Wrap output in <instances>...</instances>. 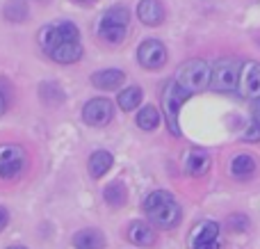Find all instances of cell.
I'll use <instances>...</instances> for the list:
<instances>
[{
    "label": "cell",
    "instance_id": "cell-1",
    "mask_svg": "<svg viewBox=\"0 0 260 249\" xmlns=\"http://www.w3.org/2000/svg\"><path fill=\"white\" fill-rule=\"evenodd\" d=\"M144 213L157 229H174L180 222V206L169 192L155 190L144 199Z\"/></svg>",
    "mask_w": 260,
    "mask_h": 249
},
{
    "label": "cell",
    "instance_id": "cell-2",
    "mask_svg": "<svg viewBox=\"0 0 260 249\" xmlns=\"http://www.w3.org/2000/svg\"><path fill=\"white\" fill-rule=\"evenodd\" d=\"M174 80L192 96V94H197V91H203L206 87H210L212 67L206 59H189V62H185L183 67L176 71Z\"/></svg>",
    "mask_w": 260,
    "mask_h": 249
},
{
    "label": "cell",
    "instance_id": "cell-3",
    "mask_svg": "<svg viewBox=\"0 0 260 249\" xmlns=\"http://www.w3.org/2000/svg\"><path fill=\"white\" fill-rule=\"evenodd\" d=\"M128 23H130V14L126 7H112L101 16L99 23V37L108 44H119L126 39L128 32Z\"/></svg>",
    "mask_w": 260,
    "mask_h": 249
},
{
    "label": "cell",
    "instance_id": "cell-4",
    "mask_svg": "<svg viewBox=\"0 0 260 249\" xmlns=\"http://www.w3.org/2000/svg\"><path fill=\"white\" fill-rule=\"evenodd\" d=\"M187 99H189V94L176 80L167 82L165 94H162V108H165V119H167V126H169V133L176 137L180 135L178 114H180V108H183V103Z\"/></svg>",
    "mask_w": 260,
    "mask_h": 249
},
{
    "label": "cell",
    "instance_id": "cell-5",
    "mask_svg": "<svg viewBox=\"0 0 260 249\" xmlns=\"http://www.w3.org/2000/svg\"><path fill=\"white\" fill-rule=\"evenodd\" d=\"M39 46L44 48L46 55H50L57 46L67 44V41H80V32L71 21L59 23V25H46L39 30Z\"/></svg>",
    "mask_w": 260,
    "mask_h": 249
},
{
    "label": "cell",
    "instance_id": "cell-6",
    "mask_svg": "<svg viewBox=\"0 0 260 249\" xmlns=\"http://www.w3.org/2000/svg\"><path fill=\"white\" fill-rule=\"evenodd\" d=\"M240 73H242V62H240V59H219V62L212 67L210 87L215 91H233V89H238Z\"/></svg>",
    "mask_w": 260,
    "mask_h": 249
},
{
    "label": "cell",
    "instance_id": "cell-7",
    "mask_svg": "<svg viewBox=\"0 0 260 249\" xmlns=\"http://www.w3.org/2000/svg\"><path fill=\"white\" fill-rule=\"evenodd\" d=\"M25 151L18 144H0V178L3 181H12L25 167Z\"/></svg>",
    "mask_w": 260,
    "mask_h": 249
},
{
    "label": "cell",
    "instance_id": "cell-8",
    "mask_svg": "<svg viewBox=\"0 0 260 249\" xmlns=\"http://www.w3.org/2000/svg\"><path fill=\"white\" fill-rule=\"evenodd\" d=\"M189 249H219V227L215 222H199L189 231Z\"/></svg>",
    "mask_w": 260,
    "mask_h": 249
},
{
    "label": "cell",
    "instance_id": "cell-9",
    "mask_svg": "<svg viewBox=\"0 0 260 249\" xmlns=\"http://www.w3.org/2000/svg\"><path fill=\"white\" fill-rule=\"evenodd\" d=\"M137 59H139V64H142L144 69H151V71L165 67V62H167L165 44H162V41H157V39L142 41V44H139V48H137Z\"/></svg>",
    "mask_w": 260,
    "mask_h": 249
},
{
    "label": "cell",
    "instance_id": "cell-10",
    "mask_svg": "<svg viewBox=\"0 0 260 249\" xmlns=\"http://www.w3.org/2000/svg\"><path fill=\"white\" fill-rule=\"evenodd\" d=\"M112 114H114V108L108 99H91L82 108V119L89 126H105V123H110Z\"/></svg>",
    "mask_w": 260,
    "mask_h": 249
},
{
    "label": "cell",
    "instance_id": "cell-11",
    "mask_svg": "<svg viewBox=\"0 0 260 249\" xmlns=\"http://www.w3.org/2000/svg\"><path fill=\"white\" fill-rule=\"evenodd\" d=\"M240 94L247 99H258L260 96V64L258 62H244L242 73H240Z\"/></svg>",
    "mask_w": 260,
    "mask_h": 249
},
{
    "label": "cell",
    "instance_id": "cell-12",
    "mask_svg": "<svg viewBox=\"0 0 260 249\" xmlns=\"http://www.w3.org/2000/svg\"><path fill=\"white\" fill-rule=\"evenodd\" d=\"M137 16L144 25H160L165 21V7L160 0H139L137 3Z\"/></svg>",
    "mask_w": 260,
    "mask_h": 249
},
{
    "label": "cell",
    "instance_id": "cell-13",
    "mask_svg": "<svg viewBox=\"0 0 260 249\" xmlns=\"http://www.w3.org/2000/svg\"><path fill=\"white\" fill-rule=\"evenodd\" d=\"M126 76L123 71H117V69H105V71H96L91 76V85L96 89H103V91H110V89H119L123 85Z\"/></svg>",
    "mask_w": 260,
    "mask_h": 249
},
{
    "label": "cell",
    "instance_id": "cell-14",
    "mask_svg": "<svg viewBox=\"0 0 260 249\" xmlns=\"http://www.w3.org/2000/svg\"><path fill=\"white\" fill-rule=\"evenodd\" d=\"M256 169H258L256 160H253L249 153H240L231 160V176L238 178V181H247V178H251L253 174H256Z\"/></svg>",
    "mask_w": 260,
    "mask_h": 249
},
{
    "label": "cell",
    "instance_id": "cell-15",
    "mask_svg": "<svg viewBox=\"0 0 260 249\" xmlns=\"http://www.w3.org/2000/svg\"><path fill=\"white\" fill-rule=\"evenodd\" d=\"M73 247L76 249H105V238L96 229H82L73 236Z\"/></svg>",
    "mask_w": 260,
    "mask_h": 249
},
{
    "label": "cell",
    "instance_id": "cell-16",
    "mask_svg": "<svg viewBox=\"0 0 260 249\" xmlns=\"http://www.w3.org/2000/svg\"><path fill=\"white\" fill-rule=\"evenodd\" d=\"M48 57L59 64H73L82 57V46H80V41H67V44L57 46Z\"/></svg>",
    "mask_w": 260,
    "mask_h": 249
},
{
    "label": "cell",
    "instance_id": "cell-17",
    "mask_svg": "<svg viewBox=\"0 0 260 249\" xmlns=\"http://www.w3.org/2000/svg\"><path fill=\"white\" fill-rule=\"evenodd\" d=\"M128 240L137 247H153L155 245V231L148 224L133 222L128 229Z\"/></svg>",
    "mask_w": 260,
    "mask_h": 249
},
{
    "label": "cell",
    "instance_id": "cell-18",
    "mask_svg": "<svg viewBox=\"0 0 260 249\" xmlns=\"http://www.w3.org/2000/svg\"><path fill=\"white\" fill-rule=\"evenodd\" d=\"M185 169H187L189 176H203L210 169V155L199 149L189 151L187 158H185Z\"/></svg>",
    "mask_w": 260,
    "mask_h": 249
},
{
    "label": "cell",
    "instance_id": "cell-19",
    "mask_svg": "<svg viewBox=\"0 0 260 249\" xmlns=\"http://www.w3.org/2000/svg\"><path fill=\"white\" fill-rule=\"evenodd\" d=\"M112 163H114V158L110 151H94L89 158V174L94 178L105 176V174L112 169Z\"/></svg>",
    "mask_w": 260,
    "mask_h": 249
},
{
    "label": "cell",
    "instance_id": "cell-20",
    "mask_svg": "<svg viewBox=\"0 0 260 249\" xmlns=\"http://www.w3.org/2000/svg\"><path fill=\"white\" fill-rule=\"evenodd\" d=\"M103 199L108 201L112 208H119V206H123V204H126V199H128L126 183H123V181H112L110 185H105Z\"/></svg>",
    "mask_w": 260,
    "mask_h": 249
},
{
    "label": "cell",
    "instance_id": "cell-21",
    "mask_svg": "<svg viewBox=\"0 0 260 249\" xmlns=\"http://www.w3.org/2000/svg\"><path fill=\"white\" fill-rule=\"evenodd\" d=\"M157 123H160V112H157L153 105H146V108L139 110L137 114V126L142 131H155Z\"/></svg>",
    "mask_w": 260,
    "mask_h": 249
},
{
    "label": "cell",
    "instance_id": "cell-22",
    "mask_svg": "<svg viewBox=\"0 0 260 249\" xmlns=\"http://www.w3.org/2000/svg\"><path fill=\"white\" fill-rule=\"evenodd\" d=\"M142 89L139 87H128V89H123L121 94H119V108L123 110V112H130V110H135L139 103H142Z\"/></svg>",
    "mask_w": 260,
    "mask_h": 249
},
{
    "label": "cell",
    "instance_id": "cell-23",
    "mask_svg": "<svg viewBox=\"0 0 260 249\" xmlns=\"http://www.w3.org/2000/svg\"><path fill=\"white\" fill-rule=\"evenodd\" d=\"M5 18L14 23H23L27 18V5L23 0H9L5 5Z\"/></svg>",
    "mask_w": 260,
    "mask_h": 249
},
{
    "label": "cell",
    "instance_id": "cell-24",
    "mask_svg": "<svg viewBox=\"0 0 260 249\" xmlns=\"http://www.w3.org/2000/svg\"><path fill=\"white\" fill-rule=\"evenodd\" d=\"M247 227H249V220L244 217V215H233V217H229L231 231H247Z\"/></svg>",
    "mask_w": 260,
    "mask_h": 249
},
{
    "label": "cell",
    "instance_id": "cell-25",
    "mask_svg": "<svg viewBox=\"0 0 260 249\" xmlns=\"http://www.w3.org/2000/svg\"><path fill=\"white\" fill-rule=\"evenodd\" d=\"M251 112H253V126L260 131V96L253 99V105H251Z\"/></svg>",
    "mask_w": 260,
    "mask_h": 249
},
{
    "label": "cell",
    "instance_id": "cell-26",
    "mask_svg": "<svg viewBox=\"0 0 260 249\" xmlns=\"http://www.w3.org/2000/svg\"><path fill=\"white\" fill-rule=\"evenodd\" d=\"M7 224H9V213H7V208H3V206H0V231H5V229H7Z\"/></svg>",
    "mask_w": 260,
    "mask_h": 249
},
{
    "label": "cell",
    "instance_id": "cell-27",
    "mask_svg": "<svg viewBox=\"0 0 260 249\" xmlns=\"http://www.w3.org/2000/svg\"><path fill=\"white\" fill-rule=\"evenodd\" d=\"M7 112V96H5V91L0 89V117Z\"/></svg>",
    "mask_w": 260,
    "mask_h": 249
},
{
    "label": "cell",
    "instance_id": "cell-28",
    "mask_svg": "<svg viewBox=\"0 0 260 249\" xmlns=\"http://www.w3.org/2000/svg\"><path fill=\"white\" fill-rule=\"evenodd\" d=\"M7 249H25V247H21V245H12V247H7Z\"/></svg>",
    "mask_w": 260,
    "mask_h": 249
},
{
    "label": "cell",
    "instance_id": "cell-29",
    "mask_svg": "<svg viewBox=\"0 0 260 249\" xmlns=\"http://www.w3.org/2000/svg\"><path fill=\"white\" fill-rule=\"evenodd\" d=\"M78 3H87V5H89V3H96V0H78Z\"/></svg>",
    "mask_w": 260,
    "mask_h": 249
}]
</instances>
